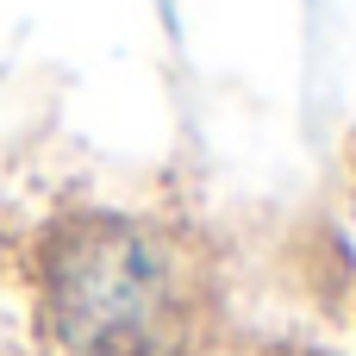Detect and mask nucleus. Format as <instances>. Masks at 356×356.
I'll return each mask as SVG.
<instances>
[{
	"mask_svg": "<svg viewBox=\"0 0 356 356\" xmlns=\"http://www.w3.org/2000/svg\"><path fill=\"white\" fill-rule=\"evenodd\" d=\"M44 332L63 356H163L175 269L131 219H69L44 250Z\"/></svg>",
	"mask_w": 356,
	"mask_h": 356,
	"instance_id": "f257e3e1",
	"label": "nucleus"
}]
</instances>
